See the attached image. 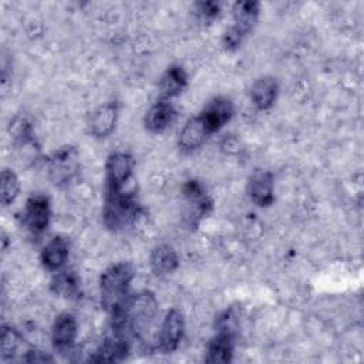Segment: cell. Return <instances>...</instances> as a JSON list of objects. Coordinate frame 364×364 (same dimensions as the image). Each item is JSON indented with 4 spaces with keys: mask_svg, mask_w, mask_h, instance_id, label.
Returning <instances> with one entry per match:
<instances>
[{
    "mask_svg": "<svg viewBox=\"0 0 364 364\" xmlns=\"http://www.w3.org/2000/svg\"><path fill=\"white\" fill-rule=\"evenodd\" d=\"M119 107L117 102H105L97 107L90 117V131L95 138H107L117 127Z\"/></svg>",
    "mask_w": 364,
    "mask_h": 364,
    "instance_id": "12",
    "label": "cell"
},
{
    "mask_svg": "<svg viewBox=\"0 0 364 364\" xmlns=\"http://www.w3.org/2000/svg\"><path fill=\"white\" fill-rule=\"evenodd\" d=\"M232 11H233V24L230 27L245 38L249 33H252V30L255 28L259 20L260 3L253 0L236 1L232 7Z\"/></svg>",
    "mask_w": 364,
    "mask_h": 364,
    "instance_id": "16",
    "label": "cell"
},
{
    "mask_svg": "<svg viewBox=\"0 0 364 364\" xmlns=\"http://www.w3.org/2000/svg\"><path fill=\"white\" fill-rule=\"evenodd\" d=\"M78 336V321L74 314L64 311L60 313L51 326V344L57 353H68Z\"/></svg>",
    "mask_w": 364,
    "mask_h": 364,
    "instance_id": "8",
    "label": "cell"
},
{
    "mask_svg": "<svg viewBox=\"0 0 364 364\" xmlns=\"http://www.w3.org/2000/svg\"><path fill=\"white\" fill-rule=\"evenodd\" d=\"M21 343L20 333L11 326H3L0 334V357L1 360H10L17 353Z\"/></svg>",
    "mask_w": 364,
    "mask_h": 364,
    "instance_id": "23",
    "label": "cell"
},
{
    "mask_svg": "<svg viewBox=\"0 0 364 364\" xmlns=\"http://www.w3.org/2000/svg\"><path fill=\"white\" fill-rule=\"evenodd\" d=\"M135 270L131 263L118 262L108 266L100 276V300L102 309L112 314L128 299Z\"/></svg>",
    "mask_w": 364,
    "mask_h": 364,
    "instance_id": "1",
    "label": "cell"
},
{
    "mask_svg": "<svg viewBox=\"0 0 364 364\" xmlns=\"http://www.w3.org/2000/svg\"><path fill=\"white\" fill-rule=\"evenodd\" d=\"M51 220V206L46 195L33 193L26 200L23 209V225L33 235H41L47 230Z\"/></svg>",
    "mask_w": 364,
    "mask_h": 364,
    "instance_id": "6",
    "label": "cell"
},
{
    "mask_svg": "<svg viewBox=\"0 0 364 364\" xmlns=\"http://www.w3.org/2000/svg\"><path fill=\"white\" fill-rule=\"evenodd\" d=\"M141 216V203L132 192L107 191L102 205V222L112 232L132 226Z\"/></svg>",
    "mask_w": 364,
    "mask_h": 364,
    "instance_id": "2",
    "label": "cell"
},
{
    "mask_svg": "<svg viewBox=\"0 0 364 364\" xmlns=\"http://www.w3.org/2000/svg\"><path fill=\"white\" fill-rule=\"evenodd\" d=\"M205 361L209 364H228L233 360L235 333L218 330L206 346Z\"/></svg>",
    "mask_w": 364,
    "mask_h": 364,
    "instance_id": "14",
    "label": "cell"
},
{
    "mask_svg": "<svg viewBox=\"0 0 364 364\" xmlns=\"http://www.w3.org/2000/svg\"><path fill=\"white\" fill-rule=\"evenodd\" d=\"M23 361H27V363H51V361H54V358L48 353H44L43 350L30 348V350L26 351V355L23 357Z\"/></svg>",
    "mask_w": 364,
    "mask_h": 364,
    "instance_id": "25",
    "label": "cell"
},
{
    "mask_svg": "<svg viewBox=\"0 0 364 364\" xmlns=\"http://www.w3.org/2000/svg\"><path fill=\"white\" fill-rule=\"evenodd\" d=\"M209 136L210 132L205 127L203 121L199 115H195L191 117L182 127L178 136V146L181 148V151L189 154L199 149Z\"/></svg>",
    "mask_w": 364,
    "mask_h": 364,
    "instance_id": "15",
    "label": "cell"
},
{
    "mask_svg": "<svg viewBox=\"0 0 364 364\" xmlns=\"http://www.w3.org/2000/svg\"><path fill=\"white\" fill-rule=\"evenodd\" d=\"M176 118V109L168 100H158L152 104L144 117L145 129L152 134H161L166 131Z\"/></svg>",
    "mask_w": 364,
    "mask_h": 364,
    "instance_id": "13",
    "label": "cell"
},
{
    "mask_svg": "<svg viewBox=\"0 0 364 364\" xmlns=\"http://www.w3.org/2000/svg\"><path fill=\"white\" fill-rule=\"evenodd\" d=\"M196 11L203 21L210 23L220 13V7H219V3H215V1H200V3H196Z\"/></svg>",
    "mask_w": 364,
    "mask_h": 364,
    "instance_id": "24",
    "label": "cell"
},
{
    "mask_svg": "<svg viewBox=\"0 0 364 364\" xmlns=\"http://www.w3.org/2000/svg\"><path fill=\"white\" fill-rule=\"evenodd\" d=\"M188 87V74L179 64L169 65L159 78V98L171 101L181 95Z\"/></svg>",
    "mask_w": 364,
    "mask_h": 364,
    "instance_id": "17",
    "label": "cell"
},
{
    "mask_svg": "<svg viewBox=\"0 0 364 364\" xmlns=\"http://www.w3.org/2000/svg\"><path fill=\"white\" fill-rule=\"evenodd\" d=\"M247 196L259 208H267L274 202V176L267 169H256L247 179Z\"/></svg>",
    "mask_w": 364,
    "mask_h": 364,
    "instance_id": "9",
    "label": "cell"
},
{
    "mask_svg": "<svg viewBox=\"0 0 364 364\" xmlns=\"http://www.w3.org/2000/svg\"><path fill=\"white\" fill-rule=\"evenodd\" d=\"M48 178L55 186L68 185L80 171V152L73 145L55 149L47 164Z\"/></svg>",
    "mask_w": 364,
    "mask_h": 364,
    "instance_id": "4",
    "label": "cell"
},
{
    "mask_svg": "<svg viewBox=\"0 0 364 364\" xmlns=\"http://www.w3.org/2000/svg\"><path fill=\"white\" fill-rule=\"evenodd\" d=\"M131 337L114 331L104 338V341L100 344L97 351L92 357H90V361L92 363H117L122 361L131 348Z\"/></svg>",
    "mask_w": 364,
    "mask_h": 364,
    "instance_id": "11",
    "label": "cell"
},
{
    "mask_svg": "<svg viewBox=\"0 0 364 364\" xmlns=\"http://www.w3.org/2000/svg\"><path fill=\"white\" fill-rule=\"evenodd\" d=\"M50 289L58 297L77 299L81 294V280L75 272L61 269L54 273Z\"/></svg>",
    "mask_w": 364,
    "mask_h": 364,
    "instance_id": "21",
    "label": "cell"
},
{
    "mask_svg": "<svg viewBox=\"0 0 364 364\" xmlns=\"http://www.w3.org/2000/svg\"><path fill=\"white\" fill-rule=\"evenodd\" d=\"M135 166L134 156L125 151L111 152L105 162L107 191H121L132 176Z\"/></svg>",
    "mask_w": 364,
    "mask_h": 364,
    "instance_id": "7",
    "label": "cell"
},
{
    "mask_svg": "<svg viewBox=\"0 0 364 364\" xmlns=\"http://www.w3.org/2000/svg\"><path fill=\"white\" fill-rule=\"evenodd\" d=\"M68 256H70L68 240L63 236H54L43 247L40 259L43 266L47 270L55 273L65 266Z\"/></svg>",
    "mask_w": 364,
    "mask_h": 364,
    "instance_id": "19",
    "label": "cell"
},
{
    "mask_svg": "<svg viewBox=\"0 0 364 364\" xmlns=\"http://www.w3.org/2000/svg\"><path fill=\"white\" fill-rule=\"evenodd\" d=\"M279 94V82L272 75H263L250 87V101L257 111H267L276 102Z\"/></svg>",
    "mask_w": 364,
    "mask_h": 364,
    "instance_id": "18",
    "label": "cell"
},
{
    "mask_svg": "<svg viewBox=\"0 0 364 364\" xmlns=\"http://www.w3.org/2000/svg\"><path fill=\"white\" fill-rule=\"evenodd\" d=\"M185 334V316L182 310L178 307L169 309L161 323V328L158 331L156 338V348L164 353H173L178 350L179 344L182 343Z\"/></svg>",
    "mask_w": 364,
    "mask_h": 364,
    "instance_id": "5",
    "label": "cell"
},
{
    "mask_svg": "<svg viewBox=\"0 0 364 364\" xmlns=\"http://www.w3.org/2000/svg\"><path fill=\"white\" fill-rule=\"evenodd\" d=\"M185 209L182 213L183 223L189 229H196L213 209V199L208 195L203 185L196 179H189L182 186Z\"/></svg>",
    "mask_w": 364,
    "mask_h": 364,
    "instance_id": "3",
    "label": "cell"
},
{
    "mask_svg": "<svg viewBox=\"0 0 364 364\" xmlns=\"http://www.w3.org/2000/svg\"><path fill=\"white\" fill-rule=\"evenodd\" d=\"M149 266L155 276L164 277L172 274L179 266L176 250L168 243L156 245L149 255Z\"/></svg>",
    "mask_w": 364,
    "mask_h": 364,
    "instance_id": "20",
    "label": "cell"
},
{
    "mask_svg": "<svg viewBox=\"0 0 364 364\" xmlns=\"http://www.w3.org/2000/svg\"><path fill=\"white\" fill-rule=\"evenodd\" d=\"M1 183H0V189H1V203L4 206L11 205L18 193H20V179L17 176V173L10 169V168H4L1 171Z\"/></svg>",
    "mask_w": 364,
    "mask_h": 364,
    "instance_id": "22",
    "label": "cell"
},
{
    "mask_svg": "<svg viewBox=\"0 0 364 364\" xmlns=\"http://www.w3.org/2000/svg\"><path fill=\"white\" fill-rule=\"evenodd\" d=\"M235 107L233 102L226 97H215L210 100L203 109L198 114L203 121L208 131L212 134L222 129L233 117Z\"/></svg>",
    "mask_w": 364,
    "mask_h": 364,
    "instance_id": "10",
    "label": "cell"
}]
</instances>
